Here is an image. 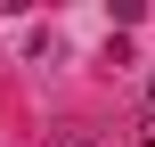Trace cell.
<instances>
[{"label":"cell","instance_id":"7a4b0ae2","mask_svg":"<svg viewBox=\"0 0 155 147\" xmlns=\"http://www.w3.org/2000/svg\"><path fill=\"white\" fill-rule=\"evenodd\" d=\"M139 147H155V115H147V139H139Z\"/></svg>","mask_w":155,"mask_h":147},{"label":"cell","instance_id":"3957f363","mask_svg":"<svg viewBox=\"0 0 155 147\" xmlns=\"http://www.w3.org/2000/svg\"><path fill=\"white\" fill-rule=\"evenodd\" d=\"M147 106H155V82H147Z\"/></svg>","mask_w":155,"mask_h":147},{"label":"cell","instance_id":"6da1fadb","mask_svg":"<svg viewBox=\"0 0 155 147\" xmlns=\"http://www.w3.org/2000/svg\"><path fill=\"white\" fill-rule=\"evenodd\" d=\"M49 147H90V131H57V139H49Z\"/></svg>","mask_w":155,"mask_h":147}]
</instances>
